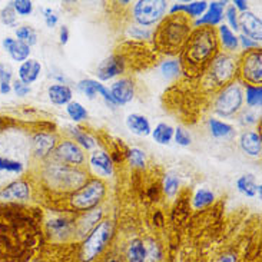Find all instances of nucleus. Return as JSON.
Segmentation results:
<instances>
[{
  "label": "nucleus",
  "mask_w": 262,
  "mask_h": 262,
  "mask_svg": "<svg viewBox=\"0 0 262 262\" xmlns=\"http://www.w3.org/2000/svg\"><path fill=\"white\" fill-rule=\"evenodd\" d=\"M39 225L26 206L0 204V262L28 259L39 238Z\"/></svg>",
  "instance_id": "nucleus-1"
},
{
  "label": "nucleus",
  "mask_w": 262,
  "mask_h": 262,
  "mask_svg": "<svg viewBox=\"0 0 262 262\" xmlns=\"http://www.w3.org/2000/svg\"><path fill=\"white\" fill-rule=\"evenodd\" d=\"M218 49V37L211 28H201L193 32L185 45L184 62L191 69H199L211 62Z\"/></svg>",
  "instance_id": "nucleus-2"
},
{
  "label": "nucleus",
  "mask_w": 262,
  "mask_h": 262,
  "mask_svg": "<svg viewBox=\"0 0 262 262\" xmlns=\"http://www.w3.org/2000/svg\"><path fill=\"white\" fill-rule=\"evenodd\" d=\"M172 16V14H170ZM191 35L189 25L186 23L184 16L178 14L172 16L163 21L158 30V40L166 49H178L184 43H186L188 37Z\"/></svg>",
  "instance_id": "nucleus-3"
},
{
  "label": "nucleus",
  "mask_w": 262,
  "mask_h": 262,
  "mask_svg": "<svg viewBox=\"0 0 262 262\" xmlns=\"http://www.w3.org/2000/svg\"><path fill=\"white\" fill-rule=\"evenodd\" d=\"M106 193V185L102 179H89L71 195V205L78 211H91L102 202Z\"/></svg>",
  "instance_id": "nucleus-4"
},
{
  "label": "nucleus",
  "mask_w": 262,
  "mask_h": 262,
  "mask_svg": "<svg viewBox=\"0 0 262 262\" xmlns=\"http://www.w3.org/2000/svg\"><path fill=\"white\" fill-rule=\"evenodd\" d=\"M52 185L62 188L64 191H76L86 182V173L63 163H53L48 169V175Z\"/></svg>",
  "instance_id": "nucleus-5"
},
{
  "label": "nucleus",
  "mask_w": 262,
  "mask_h": 262,
  "mask_svg": "<svg viewBox=\"0 0 262 262\" xmlns=\"http://www.w3.org/2000/svg\"><path fill=\"white\" fill-rule=\"evenodd\" d=\"M112 235H114V225L111 221H102L100 224H98L92 232L88 235L82 247V259L89 262L93 258H96L102 252V249L106 247Z\"/></svg>",
  "instance_id": "nucleus-6"
},
{
  "label": "nucleus",
  "mask_w": 262,
  "mask_h": 262,
  "mask_svg": "<svg viewBox=\"0 0 262 262\" xmlns=\"http://www.w3.org/2000/svg\"><path fill=\"white\" fill-rule=\"evenodd\" d=\"M244 102V92L239 83H229L222 89L215 100V112L220 116H231L238 112Z\"/></svg>",
  "instance_id": "nucleus-7"
},
{
  "label": "nucleus",
  "mask_w": 262,
  "mask_h": 262,
  "mask_svg": "<svg viewBox=\"0 0 262 262\" xmlns=\"http://www.w3.org/2000/svg\"><path fill=\"white\" fill-rule=\"evenodd\" d=\"M168 9L163 0H139L134 6V17L141 26H150L161 20Z\"/></svg>",
  "instance_id": "nucleus-8"
},
{
  "label": "nucleus",
  "mask_w": 262,
  "mask_h": 262,
  "mask_svg": "<svg viewBox=\"0 0 262 262\" xmlns=\"http://www.w3.org/2000/svg\"><path fill=\"white\" fill-rule=\"evenodd\" d=\"M242 76L249 85L261 86L262 53L261 50H251L242 59Z\"/></svg>",
  "instance_id": "nucleus-9"
},
{
  "label": "nucleus",
  "mask_w": 262,
  "mask_h": 262,
  "mask_svg": "<svg viewBox=\"0 0 262 262\" xmlns=\"http://www.w3.org/2000/svg\"><path fill=\"white\" fill-rule=\"evenodd\" d=\"M235 73L234 59L228 55H218L211 63V78L216 85H225Z\"/></svg>",
  "instance_id": "nucleus-10"
},
{
  "label": "nucleus",
  "mask_w": 262,
  "mask_h": 262,
  "mask_svg": "<svg viewBox=\"0 0 262 262\" xmlns=\"http://www.w3.org/2000/svg\"><path fill=\"white\" fill-rule=\"evenodd\" d=\"M56 158L62 163H69L72 166H80L85 162V154L78 143L72 141L60 142L56 146Z\"/></svg>",
  "instance_id": "nucleus-11"
},
{
  "label": "nucleus",
  "mask_w": 262,
  "mask_h": 262,
  "mask_svg": "<svg viewBox=\"0 0 262 262\" xmlns=\"http://www.w3.org/2000/svg\"><path fill=\"white\" fill-rule=\"evenodd\" d=\"M238 21H239V29H242V32H244V36H247L256 43L261 42L262 21L255 13L247 10L238 17Z\"/></svg>",
  "instance_id": "nucleus-12"
},
{
  "label": "nucleus",
  "mask_w": 262,
  "mask_h": 262,
  "mask_svg": "<svg viewBox=\"0 0 262 262\" xmlns=\"http://www.w3.org/2000/svg\"><path fill=\"white\" fill-rule=\"evenodd\" d=\"M111 96L114 99L115 105H126L135 96V85L134 82L128 78L116 80L114 85L111 86Z\"/></svg>",
  "instance_id": "nucleus-13"
},
{
  "label": "nucleus",
  "mask_w": 262,
  "mask_h": 262,
  "mask_svg": "<svg viewBox=\"0 0 262 262\" xmlns=\"http://www.w3.org/2000/svg\"><path fill=\"white\" fill-rule=\"evenodd\" d=\"M125 69V62L121 56H109L105 60H102L96 69V76L100 80H111V79L119 76Z\"/></svg>",
  "instance_id": "nucleus-14"
},
{
  "label": "nucleus",
  "mask_w": 262,
  "mask_h": 262,
  "mask_svg": "<svg viewBox=\"0 0 262 262\" xmlns=\"http://www.w3.org/2000/svg\"><path fill=\"white\" fill-rule=\"evenodd\" d=\"M30 196V186L25 181H14L0 191V199L5 202H23Z\"/></svg>",
  "instance_id": "nucleus-15"
},
{
  "label": "nucleus",
  "mask_w": 262,
  "mask_h": 262,
  "mask_svg": "<svg viewBox=\"0 0 262 262\" xmlns=\"http://www.w3.org/2000/svg\"><path fill=\"white\" fill-rule=\"evenodd\" d=\"M78 88L80 92H83L89 98V99H95L98 95H100L103 99L106 100L107 103L111 105H115L114 99L111 96V92L107 89L106 86L102 85L100 82L95 80V79H85V80H80L78 83Z\"/></svg>",
  "instance_id": "nucleus-16"
},
{
  "label": "nucleus",
  "mask_w": 262,
  "mask_h": 262,
  "mask_svg": "<svg viewBox=\"0 0 262 262\" xmlns=\"http://www.w3.org/2000/svg\"><path fill=\"white\" fill-rule=\"evenodd\" d=\"M227 6V2H212L208 3L206 12L202 14V17L196 20V26H215L222 20L224 17V9Z\"/></svg>",
  "instance_id": "nucleus-17"
},
{
  "label": "nucleus",
  "mask_w": 262,
  "mask_h": 262,
  "mask_svg": "<svg viewBox=\"0 0 262 262\" xmlns=\"http://www.w3.org/2000/svg\"><path fill=\"white\" fill-rule=\"evenodd\" d=\"M91 166L99 177H111L114 173L112 158L105 150H95L91 155Z\"/></svg>",
  "instance_id": "nucleus-18"
},
{
  "label": "nucleus",
  "mask_w": 262,
  "mask_h": 262,
  "mask_svg": "<svg viewBox=\"0 0 262 262\" xmlns=\"http://www.w3.org/2000/svg\"><path fill=\"white\" fill-rule=\"evenodd\" d=\"M32 145H33V152L37 158H46L56 146V139L53 135L40 132L33 136Z\"/></svg>",
  "instance_id": "nucleus-19"
},
{
  "label": "nucleus",
  "mask_w": 262,
  "mask_h": 262,
  "mask_svg": "<svg viewBox=\"0 0 262 262\" xmlns=\"http://www.w3.org/2000/svg\"><path fill=\"white\" fill-rule=\"evenodd\" d=\"M239 146L249 156H259L262 150L261 135L247 130L239 136Z\"/></svg>",
  "instance_id": "nucleus-20"
},
{
  "label": "nucleus",
  "mask_w": 262,
  "mask_h": 262,
  "mask_svg": "<svg viewBox=\"0 0 262 262\" xmlns=\"http://www.w3.org/2000/svg\"><path fill=\"white\" fill-rule=\"evenodd\" d=\"M40 72H42L40 62H37L36 59H28L19 68V72H17L19 73V80L23 82L25 85H32L40 76Z\"/></svg>",
  "instance_id": "nucleus-21"
},
{
  "label": "nucleus",
  "mask_w": 262,
  "mask_h": 262,
  "mask_svg": "<svg viewBox=\"0 0 262 262\" xmlns=\"http://www.w3.org/2000/svg\"><path fill=\"white\" fill-rule=\"evenodd\" d=\"M3 48L7 50L9 56L12 57L14 62H21L23 63L30 56V48L26 46L25 43L19 42L16 39H12V37H6L3 40Z\"/></svg>",
  "instance_id": "nucleus-22"
},
{
  "label": "nucleus",
  "mask_w": 262,
  "mask_h": 262,
  "mask_svg": "<svg viewBox=\"0 0 262 262\" xmlns=\"http://www.w3.org/2000/svg\"><path fill=\"white\" fill-rule=\"evenodd\" d=\"M48 96H49L50 102L56 106H63L72 102V89L69 86L62 85V83H55L48 89Z\"/></svg>",
  "instance_id": "nucleus-23"
},
{
  "label": "nucleus",
  "mask_w": 262,
  "mask_h": 262,
  "mask_svg": "<svg viewBox=\"0 0 262 262\" xmlns=\"http://www.w3.org/2000/svg\"><path fill=\"white\" fill-rule=\"evenodd\" d=\"M126 126L132 134L138 135V136H148L152 132L148 119L143 115L139 114L129 115L126 118Z\"/></svg>",
  "instance_id": "nucleus-24"
},
{
  "label": "nucleus",
  "mask_w": 262,
  "mask_h": 262,
  "mask_svg": "<svg viewBox=\"0 0 262 262\" xmlns=\"http://www.w3.org/2000/svg\"><path fill=\"white\" fill-rule=\"evenodd\" d=\"M102 216V211L100 209H91L85 213V216L82 220L79 221L78 224V234L79 235H89L92 232L95 227L98 225V221L100 220Z\"/></svg>",
  "instance_id": "nucleus-25"
},
{
  "label": "nucleus",
  "mask_w": 262,
  "mask_h": 262,
  "mask_svg": "<svg viewBox=\"0 0 262 262\" xmlns=\"http://www.w3.org/2000/svg\"><path fill=\"white\" fill-rule=\"evenodd\" d=\"M206 9H208V2H192V3H188V5H175V6L170 7V14L177 13H186L189 14L191 17H199L202 14L205 13Z\"/></svg>",
  "instance_id": "nucleus-26"
},
{
  "label": "nucleus",
  "mask_w": 262,
  "mask_h": 262,
  "mask_svg": "<svg viewBox=\"0 0 262 262\" xmlns=\"http://www.w3.org/2000/svg\"><path fill=\"white\" fill-rule=\"evenodd\" d=\"M236 188L242 195L254 198L256 193H261V185H256L254 175H242L236 181Z\"/></svg>",
  "instance_id": "nucleus-27"
},
{
  "label": "nucleus",
  "mask_w": 262,
  "mask_h": 262,
  "mask_svg": "<svg viewBox=\"0 0 262 262\" xmlns=\"http://www.w3.org/2000/svg\"><path fill=\"white\" fill-rule=\"evenodd\" d=\"M48 229H49L50 235H53V236L66 238L72 232L73 227H72L71 221L66 218H55L48 222Z\"/></svg>",
  "instance_id": "nucleus-28"
},
{
  "label": "nucleus",
  "mask_w": 262,
  "mask_h": 262,
  "mask_svg": "<svg viewBox=\"0 0 262 262\" xmlns=\"http://www.w3.org/2000/svg\"><path fill=\"white\" fill-rule=\"evenodd\" d=\"M173 130L175 129L168 123H158L155 129H152L150 135H152L154 141L158 142L159 145H168L173 139Z\"/></svg>",
  "instance_id": "nucleus-29"
},
{
  "label": "nucleus",
  "mask_w": 262,
  "mask_h": 262,
  "mask_svg": "<svg viewBox=\"0 0 262 262\" xmlns=\"http://www.w3.org/2000/svg\"><path fill=\"white\" fill-rule=\"evenodd\" d=\"M129 262H145L146 261V248L143 245V242L139 239H135L129 244L128 252H126Z\"/></svg>",
  "instance_id": "nucleus-30"
},
{
  "label": "nucleus",
  "mask_w": 262,
  "mask_h": 262,
  "mask_svg": "<svg viewBox=\"0 0 262 262\" xmlns=\"http://www.w3.org/2000/svg\"><path fill=\"white\" fill-rule=\"evenodd\" d=\"M220 39L222 46L227 50H236L238 49V45L239 40L231 29L228 28L227 25H222L220 26Z\"/></svg>",
  "instance_id": "nucleus-31"
},
{
  "label": "nucleus",
  "mask_w": 262,
  "mask_h": 262,
  "mask_svg": "<svg viewBox=\"0 0 262 262\" xmlns=\"http://www.w3.org/2000/svg\"><path fill=\"white\" fill-rule=\"evenodd\" d=\"M209 130L213 138H227L234 132V128L229 123L212 118V119H209Z\"/></svg>",
  "instance_id": "nucleus-32"
},
{
  "label": "nucleus",
  "mask_w": 262,
  "mask_h": 262,
  "mask_svg": "<svg viewBox=\"0 0 262 262\" xmlns=\"http://www.w3.org/2000/svg\"><path fill=\"white\" fill-rule=\"evenodd\" d=\"M16 37L19 42L25 43L29 48L37 43V33L35 29L30 26H21V28L16 29Z\"/></svg>",
  "instance_id": "nucleus-33"
},
{
  "label": "nucleus",
  "mask_w": 262,
  "mask_h": 262,
  "mask_svg": "<svg viewBox=\"0 0 262 262\" xmlns=\"http://www.w3.org/2000/svg\"><path fill=\"white\" fill-rule=\"evenodd\" d=\"M213 199H215L213 192L209 191V189H205V188H202V189L196 191V193L193 195L192 204H193V208L201 209V208H205V206L211 205L213 202Z\"/></svg>",
  "instance_id": "nucleus-34"
},
{
  "label": "nucleus",
  "mask_w": 262,
  "mask_h": 262,
  "mask_svg": "<svg viewBox=\"0 0 262 262\" xmlns=\"http://www.w3.org/2000/svg\"><path fill=\"white\" fill-rule=\"evenodd\" d=\"M12 91V68L7 63H0V93L7 95Z\"/></svg>",
  "instance_id": "nucleus-35"
},
{
  "label": "nucleus",
  "mask_w": 262,
  "mask_h": 262,
  "mask_svg": "<svg viewBox=\"0 0 262 262\" xmlns=\"http://www.w3.org/2000/svg\"><path fill=\"white\" fill-rule=\"evenodd\" d=\"M66 112H68L69 118H71L73 122L85 121L86 118H88V111H86V107H83V105L79 103V102H71V103H68V105H66Z\"/></svg>",
  "instance_id": "nucleus-36"
},
{
  "label": "nucleus",
  "mask_w": 262,
  "mask_h": 262,
  "mask_svg": "<svg viewBox=\"0 0 262 262\" xmlns=\"http://www.w3.org/2000/svg\"><path fill=\"white\" fill-rule=\"evenodd\" d=\"M72 135L75 138V141L78 142V145H80L82 148L92 149L96 146V141L95 138H92L89 134H86L83 130H80L79 128H72Z\"/></svg>",
  "instance_id": "nucleus-37"
},
{
  "label": "nucleus",
  "mask_w": 262,
  "mask_h": 262,
  "mask_svg": "<svg viewBox=\"0 0 262 262\" xmlns=\"http://www.w3.org/2000/svg\"><path fill=\"white\" fill-rule=\"evenodd\" d=\"M245 98H247V103H248V106L251 107L261 106V103H262L261 86L247 85V93H245Z\"/></svg>",
  "instance_id": "nucleus-38"
},
{
  "label": "nucleus",
  "mask_w": 262,
  "mask_h": 262,
  "mask_svg": "<svg viewBox=\"0 0 262 262\" xmlns=\"http://www.w3.org/2000/svg\"><path fill=\"white\" fill-rule=\"evenodd\" d=\"M0 170L10 172V173H20L23 170V163L20 161L0 155Z\"/></svg>",
  "instance_id": "nucleus-39"
},
{
  "label": "nucleus",
  "mask_w": 262,
  "mask_h": 262,
  "mask_svg": "<svg viewBox=\"0 0 262 262\" xmlns=\"http://www.w3.org/2000/svg\"><path fill=\"white\" fill-rule=\"evenodd\" d=\"M161 73L165 78H175L181 73V63L178 60H165L161 64Z\"/></svg>",
  "instance_id": "nucleus-40"
},
{
  "label": "nucleus",
  "mask_w": 262,
  "mask_h": 262,
  "mask_svg": "<svg viewBox=\"0 0 262 262\" xmlns=\"http://www.w3.org/2000/svg\"><path fill=\"white\" fill-rule=\"evenodd\" d=\"M178 188H179V178L177 175H166L165 177V181H163V191L168 196H175V193L178 192Z\"/></svg>",
  "instance_id": "nucleus-41"
},
{
  "label": "nucleus",
  "mask_w": 262,
  "mask_h": 262,
  "mask_svg": "<svg viewBox=\"0 0 262 262\" xmlns=\"http://www.w3.org/2000/svg\"><path fill=\"white\" fill-rule=\"evenodd\" d=\"M128 159L135 168H143L145 166V152L139 148H132L128 150Z\"/></svg>",
  "instance_id": "nucleus-42"
},
{
  "label": "nucleus",
  "mask_w": 262,
  "mask_h": 262,
  "mask_svg": "<svg viewBox=\"0 0 262 262\" xmlns=\"http://www.w3.org/2000/svg\"><path fill=\"white\" fill-rule=\"evenodd\" d=\"M10 6L13 7L16 14H20V16H29L33 10V5L29 0H14V2H10Z\"/></svg>",
  "instance_id": "nucleus-43"
},
{
  "label": "nucleus",
  "mask_w": 262,
  "mask_h": 262,
  "mask_svg": "<svg viewBox=\"0 0 262 262\" xmlns=\"http://www.w3.org/2000/svg\"><path fill=\"white\" fill-rule=\"evenodd\" d=\"M0 20H2L3 25L10 26V28L16 25V12H14L13 7L10 6V5H7L6 7L2 9V12H0Z\"/></svg>",
  "instance_id": "nucleus-44"
},
{
  "label": "nucleus",
  "mask_w": 262,
  "mask_h": 262,
  "mask_svg": "<svg viewBox=\"0 0 262 262\" xmlns=\"http://www.w3.org/2000/svg\"><path fill=\"white\" fill-rule=\"evenodd\" d=\"M225 17H227L228 20V28L231 29L232 32H236V30H239V21H238V10L235 9L234 6H229L227 9V12H225Z\"/></svg>",
  "instance_id": "nucleus-45"
},
{
  "label": "nucleus",
  "mask_w": 262,
  "mask_h": 262,
  "mask_svg": "<svg viewBox=\"0 0 262 262\" xmlns=\"http://www.w3.org/2000/svg\"><path fill=\"white\" fill-rule=\"evenodd\" d=\"M173 139L181 146H189L192 142L191 135L188 134L184 128H177L173 130Z\"/></svg>",
  "instance_id": "nucleus-46"
},
{
  "label": "nucleus",
  "mask_w": 262,
  "mask_h": 262,
  "mask_svg": "<svg viewBox=\"0 0 262 262\" xmlns=\"http://www.w3.org/2000/svg\"><path fill=\"white\" fill-rule=\"evenodd\" d=\"M43 17H45V23H46V26L48 28H55L57 25V21H59V16L57 13L53 10V9H50V7H46V9H43Z\"/></svg>",
  "instance_id": "nucleus-47"
},
{
  "label": "nucleus",
  "mask_w": 262,
  "mask_h": 262,
  "mask_svg": "<svg viewBox=\"0 0 262 262\" xmlns=\"http://www.w3.org/2000/svg\"><path fill=\"white\" fill-rule=\"evenodd\" d=\"M12 88H13L14 93L17 96H20V98H23V96H26V95L30 93V88L28 85H25L23 82H20L19 79H16V80L12 82Z\"/></svg>",
  "instance_id": "nucleus-48"
},
{
  "label": "nucleus",
  "mask_w": 262,
  "mask_h": 262,
  "mask_svg": "<svg viewBox=\"0 0 262 262\" xmlns=\"http://www.w3.org/2000/svg\"><path fill=\"white\" fill-rule=\"evenodd\" d=\"M129 35H132V37H135V39H148L149 36H150V32L146 30V29L134 26V28L129 30Z\"/></svg>",
  "instance_id": "nucleus-49"
},
{
  "label": "nucleus",
  "mask_w": 262,
  "mask_h": 262,
  "mask_svg": "<svg viewBox=\"0 0 262 262\" xmlns=\"http://www.w3.org/2000/svg\"><path fill=\"white\" fill-rule=\"evenodd\" d=\"M238 40H241V45L244 49H255V48H258V43L254 42V40H251L249 37H247V36L242 35L241 37H238Z\"/></svg>",
  "instance_id": "nucleus-50"
},
{
  "label": "nucleus",
  "mask_w": 262,
  "mask_h": 262,
  "mask_svg": "<svg viewBox=\"0 0 262 262\" xmlns=\"http://www.w3.org/2000/svg\"><path fill=\"white\" fill-rule=\"evenodd\" d=\"M59 36H60V43H62V45H66L68 40H69V29H68V26H62V28H60V33H59Z\"/></svg>",
  "instance_id": "nucleus-51"
},
{
  "label": "nucleus",
  "mask_w": 262,
  "mask_h": 262,
  "mask_svg": "<svg viewBox=\"0 0 262 262\" xmlns=\"http://www.w3.org/2000/svg\"><path fill=\"white\" fill-rule=\"evenodd\" d=\"M232 6H234L236 10H242V13L248 10V3H247L245 0H235Z\"/></svg>",
  "instance_id": "nucleus-52"
},
{
  "label": "nucleus",
  "mask_w": 262,
  "mask_h": 262,
  "mask_svg": "<svg viewBox=\"0 0 262 262\" xmlns=\"http://www.w3.org/2000/svg\"><path fill=\"white\" fill-rule=\"evenodd\" d=\"M220 262H236V256L232 255V254H228V255L222 256Z\"/></svg>",
  "instance_id": "nucleus-53"
},
{
  "label": "nucleus",
  "mask_w": 262,
  "mask_h": 262,
  "mask_svg": "<svg viewBox=\"0 0 262 262\" xmlns=\"http://www.w3.org/2000/svg\"><path fill=\"white\" fill-rule=\"evenodd\" d=\"M107 262H118L116 259H111V261H107Z\"/></svg>",
  "instance_id": "nucleus-54"
}]
</instances>
